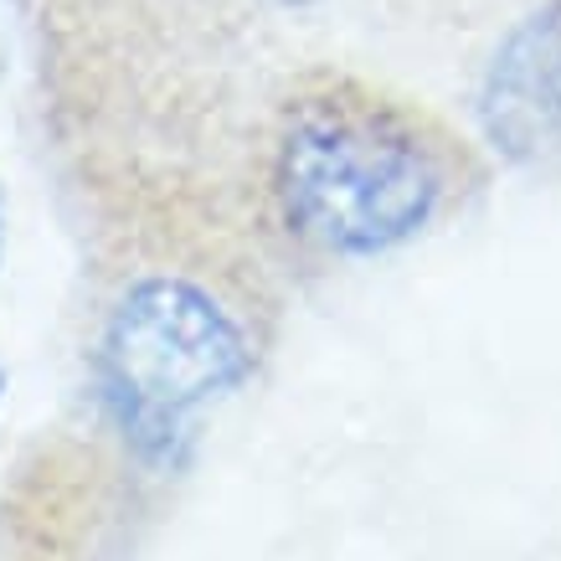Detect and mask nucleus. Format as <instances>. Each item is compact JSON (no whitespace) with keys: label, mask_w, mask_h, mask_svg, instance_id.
<instances>
[{"label":"nucleus","mask_w":561,"mask_h":561,"mask_svg":"<svg viewBox=\"0 0 561 561\" xmlns=\"http://www.w3.org/2000/svg\"><path fill=\"white\" fill-rule=\"evenodd\" d=\"M253 356L238 320L186 278H145L103 330V391L124 438L165 454L196 408L232 391Z\"/></svg>","instance_id":"2"},{"label":"nucleus","mask_w":561,"mask_h":561,"mask_svg":"<svg viewBox=\"0 0 561 561\" xmlns=\"http://www.w3.org/2000/svg\"><path fill=\"white\" fill-rule=\"evenodd\" d=\"M484 124L494 145L526 165L561 160V5L530 16L494 57Z\"/></svg>","instance_id":"3"},{"label":"nucleus","mask_w":561,"mask_h":561,"mask_svg":"<svg viewBox=\"0 0 561 561\" xmlns=\"http://www.w3.org/2000/svg\"><path fill=\"white\" fill-rule=\"evenodd\" d=\"M268 5H309V0H268Z\"/></svg>","instance_id":"4"},{"label":"nucleus","mask_w":561,"mask_h":561,"mask_svg":"<svg viewBox=\"0 0 561 561\" xmlns=\"http://www.w3.org/2000/svg\"><path fill=\"white\" fill-rule=\"evenodd\" d=\"M438 196L443 175L427 145L371 103H305L278 139L284 217L324 253H387L423 232Z\"/></svg>","instance_id":"1"}]
</instances>
